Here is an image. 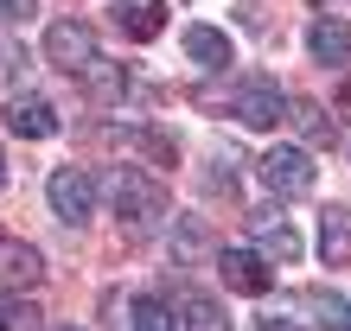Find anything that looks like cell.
Returning a JSON list of instances; mask_svg holds the SVG:
<instances>
[{"mask_svg": "<svg viewBox=\"0 0 351 331\" xmlns=\"http://www.w3.org/2000/svg\"><path fill=\"white\" fill-rule=\"evenodd\" d=\"M109 211H115V223H121V236L128 242H147L160 223H167V191L147 178V172H109Z\"/></svg>", "mask_w": 351, "mask_h": 331, "instance_id": "1", "label": "cell"}, {"mask_svg": "<svg viewBox=\"0 0 351 331\" xmlns=\"http://www.w3.org/2000/svg\"><path fill=\"white\" fill-rule=\"evenodd\" d=\"M262 185H268V198H306L313 191V153L306 147H268L262 153Z\"/></svg>", "mask_w": 351, "mask_h": 331, "instance_id": "2", "label": "cell"}, {"mask_svg": "<svg viewBox=\"0 0 351 331\" xmlns=\"http://www.w3.org/2000/svg\"><path fill=\"white\" fill-rule=\"evenodd\" d=\"M45 57L58 70H71V77H90L96 70V32L84 26V19H58V26L45 32Z\"/></svg>", "mask_w": 351, "mask_h": 331, "instance_id": "3", "label": "cell"}, {"mask_svg": "<svg viewBox=\"0 0 351 331\" xmlns=\"http://www.w3.org/2000/svg\"><path fill=\"white\" fill-rule=\"evenodd\" d=\"M51 217L58 223H71V230H84V223L96 217V185H90V172H77V166H64V172H51Z\"/></svg>", "mask_w": 351, "mask_h": 331, "instance_id": "4", "label": "cell"}, {"mask_svg": "<svg viewBox=\"0 0 351 331\" xmlns=\"http://www.w3.org/2000/svg\"><path fill=\"white\" fill-rule=\"evenodd\" d=\"M217 274H223V287H230V293L262 300L268 280H275V261H268L262 248H217Z\"/></svg>", "mask_w": 351, "mask_h": 331, "instance_id": "5", "label": "cell"}, {"mask_svg": "<svg viewBox=\"0 0 351 331\" xmlns=\"http://www.w3.org/2000/svg\"><path fill=\"white\" fill-rule=\"evenodd\" d=\"M230 115L243 121V128H275V121L287 115V102H281V90L268 77H243L230 90Z\"/></svg>", "mask_w": 351, "mask_h": 331, "instance_id": "6", "label": "cell"}, {"mask_svg": "<svg viewBox=\"0 0 351 331\" xmlns=\"http://www.w3.org/2000/svg\"><path fill=\"white\" fill-rule=\"evenodd\" d=\"M45 280V255L13 236H0V293H26V287Z\"/></svg>", "mask_w": 351, "mask_h": 331, "instance_id": "7", "label": "cell"}, {"mask_svg": "<svg viewBox=\"0 0 351 331\" xmlns=\"http://www.w3.org/2000/svg\"><path fill=\"white\" fill-rule=\"evenodd\" d=\"M306 51H313V64H351V26L345 19H313L306 26Z\"/></svg>", "mask_w": 351, "mask_h": 331, "instance_id": "8", "label": "cell"}, {"mask_svg": "<svg viewBox=\"0 0 351 331\" xmlns=\"http://www.w3.org/2000/svg\"><path fill=\"white\" fill-rule=\"evenodd\" d=\"M7 134L45 140V134H58V109H51V102H38V96H19V102H7Z\"/></svg>", "mask_w": 351, "mask_h": 331, "instance_id": "9", "label": "cell"}, {"mask_svg": "<svg viewBox=\"0 0 351 331\" xmlns=\"http://www.w3.org/2000/svg\"><path fill=\"white\" fill-rule=\"evenodd\" d=\"M319 261L326 267L351 261V211H345V204H326V211H319Z\"/></svg>", "mask_w": 351, "mask_h": 331, "instance_id": "10", "label": "cell"}, {"mask_svg": "<svg viewBox=\"0 0 351 331\" xmlns=\"http://www.w3.org/2000/svg\"><path fill=\"white\" fill-rule=\"evenodd\" d=\"M185 57L198 70H230V38L217 26H185Z\"/></svg>", "mask_w": 351, "mask_h": 331, "instance_id": "11", "label": "cell"}, {"mask_svg": "<svg viewBox=\"0 0 351 331\" xmlns=\"http://www.w3.org/2000/svg\"><path fill=\"white\" fill-rule=\"evenodd\" d=\"M115 19H121L128 38H160V26H167V0H121Z\"/></svg>", "mask_w": 351, "mask_h": 331, "instance_id": "12", "label": "cell"}, {"mask_svg": "<svg viewBox=\"0 0 351 331\" xmlns=\"http://www.w3.org/2000/svg\"><path fill=\"white\" fill-rule=\"evenodd\" d=\"M204 255H211V230H204V217H179V223H173V261L192 267V261H204Z\"/></svg>", "mask_w": 351, "mask_h": 331, "instance_id": "13", "label": "cell"}, {"mask_svg": "<svg viewBox=\"0 0 351 331\" xmlns=\"http://www.w3.org/2000/svg\"><path fill=\"white\" fill-rule=\"evenodd\" d=\"M185 331H230V319H223V306L217 300H185Z\"/></svg>", "mask_w": 351, "mask_h": 331, "instance_id": "14", "label": "cell"}, {"mask_svg": "<svg viewBox=\"0 0 351 331\" xmlns=\"http://www.w3.org/2000/svg\"><path fill=\"white\" fill-rule=\"evenodd\" d=\"M0 331H45V325H38V306L0 293Z\"/></svg>", "mask_w": 351, "mask_h": 331, "instance_id": "15", "label": "cell"}, {"mask_svg": "<svg viewBox=\"0 0 351 331\" xmlns=\"http://www.w3.org/2000/svg\"><path fill=\"white\" fill-rule=\"evenodd\" d=\"M134 331H179V325H173V306H167V300H154V293H147V300H134Z\"/></svg>", "mask_w": 351, "mask_h": 331, "instance_id": "16", "label": "cell"}, {"mask_svg": "<svg viewBox=\"0 0 351 331\" xmlns=\"http://www.w3.org/2000/svg\"><path fill=\"white\" fill-rule=\"evenodd\" d=\"M306 306H313V319H319V325L351 331V300H339V293H306Z\"/></svg>", "mask_w": 351, "mask_h": 331, "instance_id": "17", "label": "cell"}, {"mask_svg": "<svg viewBox=\"0 0 351 331\" xmlns=\"http://www.w3.org/2000/svg\"><path fill=\"white\" fill-rule=\"evenodd\" d=\"M134 140H141V153H147V159H160V172H167V166H179V147H173V134L147 128V134H134Z\"/></svg>", "mask_w": 351, "mask_h": 331, "instance_id": "18", "label": "cell"}, {"mask_svg": "<svg viewBox=\"0 0 351 331\" xmlns=\"http://www.w3.org/2000/svg\"><path fill=\"white\" fill-rule=\"evenodd\" d=\"M300 128H306V140H319V147H332V115H326V109H313V102H306V109H300Z\"/></svg>", "mask_w": 351, "mask_h": 331, "instance_id": "19", "label": "cell"}, {"mask_svg": "<svg viewBox=\"0 0 351 331\" xmlns=\"http://www.w3.org/2000/svg\"><path fill=\"white\" fill-rule=\"evenodd\" d=\"M32 13H38V0H0V19H7V26H26Z\"/></svg>", "mask_w": 351, "mask_h": 331, "instance_id": "20", "label": "cell"}, {"mask_svg": "<svg viewBox=\"0 0 351 331\" xmlns=\"http://www.w3.org/2000/svg\"><path fill=\"white\" fill-rule=\"evenodd\" d=\"M256 331H300V325H294V319H262Z\"/></svg>", "mask_w": 351, "mask_h": 331, "instance_id": "21", "label": "cell"}, {"mask_svg": "<svg viewBox=\"0 0 351 331\" xmlns=\"http://www.w3.org/2000/svg\"><path fill=\"white\" fill-rule=\"evenodd\" d=\"M0 185H7V159H0Z\"/></svg>", "mask_w": 351, "mask_h": 331, "instance_id": "22", "label": "cell"}, {"mask_svg": "<svg viewBox=\"0 0 351 331\" xmlns=\"http://www.w3.org/2000/svg\"><path fill=\"white\" fill-rule=\"evenodd\" d=\"M339 96H345V102H351V83H345V90H339Z\"/></svg>", "mask_w": 351, "mask_h": 331, "instance_id": "23", "label": "cell"}, {"mask_svg": "<svg viewBox=\"0 0 351 331\" xmlns=\"http://www.w3.org/2000/svg\"><path fill=\"white\" fill-rule=\"evenodd\" d=\"M313 7H326V0H313Z\"/></svg>", "mask_w": 351, "mask_h": 331, "instance_id": "24", "label": "cell"}, {"mask_svg": "<svg viewBox=\"0 0 351 331\" xmlns=\"http://www.w3.org/2000/svg\"><path fill=\"white\" fill-rule=\"evenodd\" d=\"M64 331H77V325H64Z\"/></svg>", "mask_w": 351, "mask_h": 331, "instance_id": "25", "label": "cell"}]
</instances>
